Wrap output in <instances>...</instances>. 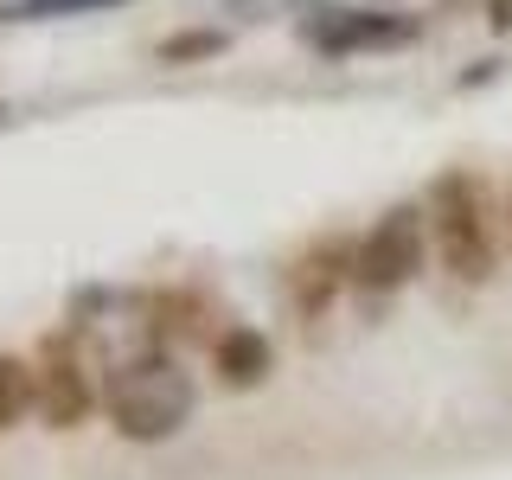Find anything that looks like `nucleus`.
<instances>
[{"instance_id": "6e6552de", "label": "nucleus", "mask_w": 512, "mask_h": 480, "mask_svg": "<svg viewBox=\"0 0 512 480\" xmlns=\"http://www.w3.org/2000/svg\"><path fill=\"white\" fill-rule=\"evenodd\" d=\"M224 52H231V32L224 26H186V32L154 45V64H205V58H224Z\"/></svg>"}, {"instance_id": "f03ea898", "label": "nucleus", "mask_w": 512, "mask_h": 480, "mask_svg": "<svg viewBox=\"0 0 512 480\" xmlns=\"http://www.w3.org/2000/svg\"><path fill=\"white\" fill-rule=\"evenodd\" d=\"M429 231L448 263V276L487 282L493 276V231H487V192L474 173H442L429 186Z\"/></svg>"}, {"instance_id": "9b49d317", "label": "nucleus", "mask_w": 512, "mask_h": 480, "mask_svg": "<svg viewBox=\"0 0 512 480\" xmlns=\"http://www.w3.org/2000/svg\"><path fill=\"white\" fill-rule=\"evenodd\" d=\"M487 26L493 32H512V0H487Z\"/></svg>"}, {"instance_id": "0eeeda50", "label": "nucleus", "mask_w": 512, "mask_h": 480, "mask_svg": "<svg viewBox=\"0 0 512 480\" xmlns=\"http://www.w3.org/2000/svg\"><path fill=\"white\" fill-rule=\"evenodd\" d=\"M340 282H352V250L346 244H320L295 263V308L301 314H327V301L340 295Z\"/></svg>"}, {"instance_id": "20e7f679", "label": "nucleus", "mask_w": 512, "mask_h": 480, "mask_svg": "<svg viewBox=\"0 0 512 480\" xmlns=\"http://www.w3.org/2000/svg\"><path fill=\"white\" fill-rule=\"evenodd\" d=\"M320 20H308L301 32H308L314 52L327 58H352V52H397V45H410L416 26L410 13H346V7H314Z\"/></svg>"}, {"instance_id": "423d86ee", "label": "nucleus", "mask_w": 512, "mask_h": 480, "mask_svg": "<svg viewBox=\"0 0 512 480\" xmlns=\"http://www.w3.org/2000/svg\"><path fill=\"white\" fill-rule=\"evenodd\" d=\"M212 372L231 384V391H250V384H263L276 372V346L256 327H231V333H218V346H212Z\"/></svg>"}, {"instance_id": "7ed1b4c3", "label": "nucleus", "mask_w": 512, "mask_h": 480, "mask_svg": "<svg viewBox=\"0 0 512 480\" xmlns=\"http://www.w3.org/2000/svg\"><path fill=\"white\" fill-rule=\"evenodd\" d=\"M423 218L416 205H391L372 231H365V244L352 250V288H365V295H391V288H404L416 269H423Z\"/></svg>"}, {"instance_id": "39448f33", "label": "nucleus", "mask_w": 512, "mask_h": 480, "mask_svg": "<svg viewBox=\"0 0 512 480\" xmlns=\"http://www.w3.org/2000/svg\"><path fill=\"white\" fill-rule=\"evenodd\" d=\"M96 404V384L84 372V359H77L71 346H45L39 372H32V410L45 416V429H77Z\"/></svg>"}, {"instance_id": "9d476101", "label": "nucleus", "mask_w": 512, "mask_h": 480, "mask_svg": "<svg viewBox=\"0 0 512 480\" xmlns=\"http://www.w3.org/2000/svg\"><path fill=\"white\" fill-rule=\"evenodd\" d=\"M109 7H135V0H13L0 7V20H71V13H109Z\"/></svg>"}, {"instance_id": "1a4fd4ad", "label": "nucleus", "mask_w": 512, "mask_h": 480, "mask_svg": "<svg viewBox=\"0 0 512 480\" xmlns=\"http://www.w3.org/2000/svg\"><path fill=\"white\" fill-rule=\"evenodd\" d=\"M26 410H32V365L13 359V352H0V436L20 429Z\"/></svg>"}, {"instance_id": "f257e3e1", "label": "nucleus", "mask_w": 512, "mask_h": 480, "mask_svg": "<svg viewBox=\"0 0 512 480\" xmlns=\"http://www.w3.org/2000/svg\"><path fill=\"white\" fill-rule=\"evenodd\" d=\"M103 404H109L116 436H128V442H167V436H180V429L192 423L199 391H192V378L167 359V352L148 346V352H135L128 365L109 372Z\"/></svg>"}]
</instances>
